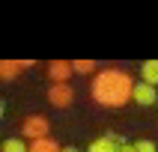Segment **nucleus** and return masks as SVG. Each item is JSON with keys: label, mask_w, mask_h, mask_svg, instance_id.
I'll use <instances>...</instances> for the list:
<instances>
[{"label": "nucleus", "mask_w": 158, "mask_h": 152, "mask_svg": "<svg viewBox=\"0 0 158 152\" xmlns=\"http://www.w3.org/2000/svg\"><path fill=\"white\" fill-rule=\"evenodd\" d=\"M134 84L131 75L123 69H102L93 78V84H89V96H93V101H96L98 107H107V110H119V107H125L128 101H131L134 96Z\"/></svg>", "instance_id": "1"}, {"label": "nucleus", "mask_w": 158, "mask_h": 152, "mask_svg": "<svg viewBox=\"0 0 158 152\" xmlns=\"http://www.w3.org/2000/svg\"><path fill=\"white\" fill-rule=\"evenodd\" d=\"M21 134H24V140H30V143L51 137V122H48V116H42V113L27 116L24 122H21Z\"/></svg>", "instance_id": "2"}, {"label": "nucleus", "mask_w": 158, "mask_h": 152, "mask_svg": "<svg viewBox=\"0 0 158 152\" xmlns=\"http://www.w3.org/2000/svg\"><path fill=\"white\" fill-rule=\"evenodd\" d=\"M48 105L60 107V110L72 107L75 105V87H72V84H51V87H48Z\"/></svg>", "instance_id": "3"}, {"label": "nucleus", "mask_w": 158, "mask_h": 152, "mask_svg": "<svg viewBox=\"0 0 158 152\" xmlns=\"http://www.w3.org/2000/svg\"><path fill=\"white\" fill-rule=\"evenodd\" d=\"M72 72H75L72 60H54L51 66H48V78H51L54 84H69V80H72Z\"/></svg>", "instance_id": "4"}, {"label": "nucleus", "mask_w": 158, "mask_h": 152, "mask_svg": "<svg viewBox=\"0 0 158 152\" xmlns=\"http://www.w3.org/2000/svg\"><path fill=\"white\" fill-rule=\"evenodd\" d=\"M131 101H137L140 107H149V105H155V101H158V87H152V84H137V87H134V96H131Z\"/></svg>", "instance_id": "5"}, {"label": "nucleus", "mask_w": 158, "mask_h": 152, "mask_svg": "<svg viewBox=\"0 0 158 152\" xmlns=\"http://www.w3.org/2000/svg\"><path fill=\"white\" fill-rule=\"evenodd\" d=\"M87 152H119V143H116L114 134H105V137H96V140L89 143Z\"/></svg>", "instance_id": "6"}, {"label": "nucleus", "mask_w": 158, "mask_h": 152, "mask_svg": "<svg viewBox=\"0 0 158 152\" xmlns=\"http://www.w3.org/2000/svg\"><path fill=\"white\" fill-rule=\"evenodd\" d=\"M140 75H143V84L158 87V60H146V63L140 66Z\"/></svg>", "instance_id": "7"}, {"label": "nucleus", "mask_w": 158, "mask_h": 152, "mask_svg": "<svg viewBox=\"0 0 158 152\" xmlns=\"http://www.w3.org/2000/svg\"><path fill=\"white\" fill-rule=\"evenodd\" d=\"M18 72H21V63L18 60H0V78L3 80H15Z\"/></svg>", "instance_id": "8"}, {"label": "nucleus", "mask_w": 158, "mask_h": 152, "mask_svg": "<svg viewBox=\"0 0 158 152\" xmlns=\"http://www.w3.org/2000/svg\"><path fill=\"white\" fill-rule=\"evenodd\" d=\"M30 152H63V146L54 137H45V140H33L30 143Z\"/></svg>", "instance_id": "9"}, {"label": "nucleus", "mask_w": 158, "mask_h": 152, "mask_svg": "<svg viewBox=\"0 0 158 152\" xmlns=\"http://www.w3.org/2000/svg\"><path fill=\"white\" fill-rule=\"evenodd\" d=\"M0 152H30V143H24V137H6Z\"/></svg>", "instance_id": "10"}, {"label": "nucleus", "mask_w": 158, "mask_h": 152, "mask_svg": "<svg viewBox=\"0 0 158 152\" xmlns=\"http://www.w3.org/2000/svg\"><path fill=\"white\" fill-rule=\"evenodd\" d=\"M72 66H75L78 75H93V72H96V63H93V60H72ZM96 75H98V72H96Z\"/></svg>", "instance_id": "11"}, {"label": "nucleus", "mask_w": 158, "mask_h": 152, "mask_svg": "<svg viewBox=\"0 0 158 152\" xmlns=\"http://www.w3.org/2000/svg\"><path fill=\"white\" fill-rule=\"evenodd\" d=\"M134 146H137V152H158L155 140H137V143H134Z\"/></svg>", "instance_id": "12"}, {"label": "nucleus", "mask_w": 158, "mask_h": 152, "mask_svg": "<svg viewBox=\"0 0 158 152\" xmlns=\"http://www.w3.org/2000/svg\"><path fill=\"white\" fill-rule=\"evenodd\" d=\"M119 152H137V146L128 143V140H119Z\"/></svg>", "instance_id": "13"}, {"label": "nucleus", "mask_w": 158, "mask_h": 152, "mask_svg": "<svg viewBox=\"0 0 158 152\" xmlns=\"http://www.w3.org/2000/svg\"><path fill=\"white\" fill-rule=\"evenodd\" d=\"M18 63H21V69H33L36 66V60H18Z\"/></svg>", "instance_id": "14"}, {"label": "nucleus", "mask_w": 158, "mask_h": 152, "mask_svg": "<svg viewBox=\"0 0 158 152\" xmlns=\"http://www.w3.org/2000/svg\"><path fill=\"white\" fill-rule=\"evenodd\" d=\"M63 152H81V149H75V146H66V149H63Z\"/></svg>", "instance_id": "15"}]
</instances>
